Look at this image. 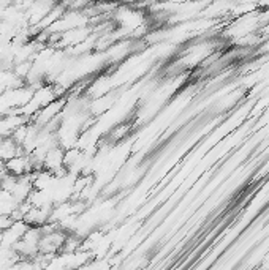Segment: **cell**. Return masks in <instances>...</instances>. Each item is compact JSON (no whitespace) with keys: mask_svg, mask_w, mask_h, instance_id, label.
<instances>
[{"mask_svg":"<svg viewBox=\"0 0 269 270\" xmlns=\"http://www.w3.org/2000/svg\"><path fill=\"white\" fill-rule=\"evenodd\" d=\"M62 95H67V90L64 87H61V85L54 82H45L34 90L32 98L22 108H19L18 112L25 116L27 119H32L41 108H45L46 105L52 102V99L59 98Z\"/></svg>","mask_w":269,"mask_h":270,"instance_id":"1","label":"cell"},{"mask_svg":"<svg viewBox=\"0 0 269 270\" xmlns=\"http://www.w3.org/2000/svg\"><path fill=\"white\" fill-rule=\"evenodd\" d=\"M89 24H91V18L84 11L67 10L49 28H46V30L49 33H64L67 30H72V28H78V27L89 25Z\"/></svg>","mask_w":269,"mask_h":270,"instance_id":"2","label":"cell"},{"mask_svg":"<svg viewBox=\"0 0 269 270\" xmlns=\"http://www.w3.org/2000/svg\"><path fill=\"white\" fill-rule=\"evenodd\" d=\"M41 226H31L25 231V234L21 237L18 244H15V251L24 259H34L35 256L40 253V239H41Z\"/></svg>","mask_w":269,"mask_h":270,"instance_id":"3","label":"cell"},{"mask_svg":"<svg viewBox=\"0 0 269 270\" xmlns=\"http://www.w3.org/2000/svg\"><path fill=\"white\" fill-rule=\"evenodd\" d=\"M67 103V95H62L59 98L52 99L49 105H46L45 108H41L35 116L31 119L32 123H35L38 128H43L45 125H48L49 122H52L54 119H57L61 116V112L64 109Z\"/></svg>","mask_w":269,"mask_h":270,"instance_id":"4","label":"cell"},{"mask_svg":"<svg viewBox=\"0 0 269 270\" xmlns=\"http://www.w3.org/2000/svg\"><path fill=\"white\" fill-rule=\"evenodd\" d=\"M68 232L64 231L62 227H57V229H54L51 232H43L40 239V253L43 254H57L62 251L64 244H65V239H67Z\"/></svg>","mask_w":269,"mask_h":270,"instance_id":"5","label":"cell"},{"mask_svg":"<svg viewBox=\"0 0 269 270\" xmlns=\"http://www.w3.org/2000/svg\"><path fill=\"white\" fill-rule=\"evenodd\" d=\"M92 32H94V27L89 24V25H82L78 28H72V30H67L64 33H57V41H55L54 48L68 49L72 46H76L86 40Z\"/></svg>","mask_w":269,"mask_h":270,"instance_id":"6","label":"cell"},{"mask_svg":"<svg viewBox=\"0 0 269 270\" xmlns=\"http://www.w3.org/2000/svg\"><path fill=\"white\" fill-rule=\"evenodd\" d=\"M5 167H7V173L11 174V176H16V177H21V176H25V174H32L35 167H34V163L31 160V155L29 153H19L16 156H13L8 161H5Z\"/></svg>","mask_w":269,"mask_h":270,"instance_id":"7","label":"cell"},{"mask_svg":"<svg viewBox=\"0 0 269 270\" xmlns=\"http://www.w3.org/2000/svg\"><path fill=\"white\" fill-rule=\"evenodd\" d=\"M59 0H34L32 5L29 7V10L25 11V16H27V22L29 25L35 27L37 24L41 22L46 14L55 7Z\"/></svg>","mask_w":269,"mask_h":270,"instance_id":"8","label":"cell"},{"mask_svg":"<svg viewBox=\"0 0 269 270\" xmlns=\"http://www.w3.org/2000/svg\"><path fill=\"white\" fill-rule=\"evenodd\" d=\"M29 227L31 226L27 224L24 220H13L7 229H4L2 232H0V235H2V244L0 245L13 248L15 244H18V242L21 240V237L25 234V231L29 229Z\"/></svg>","mask_w":269,"mask_h":270,"instance_id":"9","label":"cell"},{"mask_svg":"<svg viewBox=\"0 0 269 270\" xmlns=\"http://www.w3.org/2000/svg\"><path fill=\"white\" fill-rule=\"evenodd\" d=\"M25 122H31V119H27L25 116L19 112L15 114H7V116H0V138H8L16 128Z\"/></svg>","mask_w":269,"mask_h":270,"instance_id":"10","label":"cell"},{"mask_svg":"<svg viewBox=\"0 0 269 270\" xmlns=\"http://www.w3.org/2000/svg\"><path fill=\"white\" fill-rule=\"evenodd\" d=\"M52 207H35L32 206L31 210L24 215V221L29 226H43L49 221Z\"/></svg>","mask_w":269,"mask_h":270,"instance_id":"11","label":"cell"},{"mask_svg":"<svg viewBox=\"0 0 269 270\" xmlns=\"http://www.w3.org/2000/svg\"><path fill=\"white\" fill-rule=\"evenodd\" d=\"M18 206L19 203L15 199V196L10 191L0 188V215L11 217L13 213H15V210L18 209Z\"/></svg>","mask_w":269,"mask_h":270,"instance_id":"12","label":"cell"},{"mask_svg":"<svg viewBox=\"0 0 269 270\" xmlns=\"http://www.w3.org/2000/svg\"><path fill=\"white\" fill-rule=\"evenodd\" d=\"M0 93H2V92H0Z\"/></svg>","mask_w":269,"mask_h":270,"instance_id":"13","label":"cell"}]
</instances>
